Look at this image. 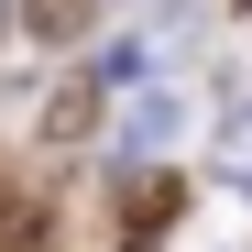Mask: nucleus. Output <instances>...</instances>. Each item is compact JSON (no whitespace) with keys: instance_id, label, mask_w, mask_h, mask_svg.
<instances>
[{"instance_id":"obj_1","label":"nucleus","mask_w":252,"mask_h":252,"mask_svg":"<svg viewBox=\"0 0 252 252\" xmlns=\"http://www.w3.org/2000/svg\"><path fill=\"white\" fill-rule=\"evenodd\" d=\"M176 143H187V88H154V99L121 110V154H132V164H164Z\"/></svg>"},{"instance_id":"obj_2","label":"nucleus","mask_w":252,"mask_h":252,"mask_svg":"<svg viewBox=\"0 0 252 252\" xmlns=\"http://www.w3.org/2000/svg\"><path fill=\"white\" fill-rule=\"evenodd\" d=\"M22 22L44 33V44H77V33L99 22V0H22Z\"/></svg>"},{"instance_id":"obj_3","label":"nucleus","mask_w":252,"mask_h":252,"mask_svg":"<svg viewBox=\"0 0 252 252\" xmlns=\"http://www.w3.org/2000/svg\"><path fill=\"white\" fill-rule=\"evenodd\" d=\"M220 143H230V176H252V99H230V132Z\"/></svg>"}]
</instances>
